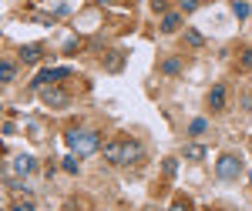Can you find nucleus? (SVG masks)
<instances>
[{
	"instance_id": "obj_13",
	"label": "nucleus",
	"mask_w": 252,
	"mask_h": 211,
	"mask_svg": "<svg viewBox=\"0 0 252 211\" xmlns=\"http://www.w3.org/2000/svg\"><path fill=\"white\" fill-rule=\"evenodd\" d=\"M161 71H165V74H178V71H182V60H178V57H168L165 64H161Z\"/></svg>"
},
{
	"instance_id": "obj_8",
	"label": "nucleus",
	"mask_w": 252,
	"mask_h": 211,
	"mask_svg": "<svg viewBox=\"0 0 252 211\" xmlns=\"http://www.w3.org/2000/svg\"><path fill=\"white\" fill-rule=\"evenodd\" d=\"M14 171L17 174H31L34 171V158H31V154H17V158H14Z\"/></svg>"
},
{
	"instance_id": "obj_4",
	"label": "nucleus",
	"mask_w": 252,
	"mask_h": 211,
	"mask_svg": "<svg viewBox=\"0 0 252 211\" xmlns=\"http://www.w3.org/2000/svg\"><path fill=\"white\" fill-rule=\"evenodd\" d=\"M71 74V71H67V67H54V71H40L37 74V80H34V87H47V84H54V80H64V77Z\"/></svg>"
},
{
	"instance_id": "obj_12",
	"label": "nucleus",
	"mask_w": 252,
	"mask_h": 211,
	"mask_svg": "<svg viewBox=\"0 0 252 211\" xmlns=\"http://www.w3.org/2000/svg\"><path fill=\"white\" fill-rule=\"evenodd\" d=\"M0 80H3V84H10V80H14V64H10V60H3V64H0Z\"/></svg>"
},
{
	"instance_id": "obj_22",
	"label": "nucleus",
	"mask_w": 252,
	"mask_h": 211,
	"mask_svg": "<svg viewBox=\"0 0 252 211\" xmlns=\"http://www.w3.org/2000/svg\"><path fill=\"white\" fill-rule=\"evenodd\" d=\"M97 3H104V7H108V3H115V0H97Z\"/></svg>"
},
{
	"instance_id": "obj_20",
	"label": "nucleus",
	"mask_w": 252,
	"mask_h": 211,
	"mask_svg": "<svg viewBox=\"0 0 252 211\" xmlns=\"http://www.w3.org/2000/svg\"><path fill=\"white\" fill-rule=\"evenodd\" d=\"M175 168H178V161H175V158H168V161H165V174H175Z\"/></svg>"
},
{
	"instance_id": "obj_16",
	"label": "nucleus",
	"mask_w": 252,
	"mask_h": 211,
	"mask_svg": "<svg viewBox=\"0 0 252 211\" xmlns=\"http://www.w3.org/2000/svg\"><path fill=\"white\" fill-rule=\"evenodd\" d=\"M202 131H205V117H195L192 128H189V134H202Z\"/></svg>"
},
{
	"instance_id": "obj_19",
	"label": "nucleus",
	"mask_w": 252,
	"mask_h": 211,
	"mask_svg": "<svg viewBox=\"0 0 252 211\" xmlns=\"http://www.w3.org/2000/svg\"><path fill=\"white\" fill-rule=\"evenodd\" d=\"M195 7H198V0H182V10H185V14H192Z\"/></svg>"
},
{
	"instance_id": "obj_15",
	"label": "nucleus",
	"mask_w": 252,
	"mask_h": 211,
	"mask_svg": "<svg viewBox=\"0 0 252 211\" xmlns=\"http://www.w3.org/2000/svg\"><path fill=\"white\" fill-rule=\"evenodd\" d=\"M235 17H239V20L249 17V3H246V0H239V3H235Z\"/></svg>"
},
{
	"instance_id": "obj_7",
	"label": "nucleus",
	"mask_w": 252,
	"mask_h": 211,
	"mask_svg": "<svg viewBox=\"0 0 252 211\" xmlns=\"http://www.w3.org/2000/svg\"><path fill=\"white\" fill-rule=\"evenodd\" d=\"M209 107H212V111H222V107H225V87H222V84H215L212 91H209Z\"/></svg>"
},
{
	"instance_id": "obj_21",
	"label": "nucleus",
	"mask_w": 252,
	"mask_h": 211,
	"mask_svg": "<svg viewBox=\"0 0 252 211\" xmlns=\"http://www.w3.org/2000/svg\"><path fill=\"white\" fill-rule=\"evenodd\" d=\"M14 211H34V205H31V201H17V205H14Z\"/></svg>"
},
{
	"instance_id": "obj_18",
	"label": "nucleus",
	"mask_w": 252,
	"mask_h": 211,
	"mask_svg": "<svg viewBox=\"0 0 252 211\" xmlns=\"http://www.w3.org/2000/svg\"><path fill=\"white\" fill-rule=\"evenodd\" d=\"M239 64H242V71H252V51H246V54H242V60H239Z\"/></svg>"
},
{
	"instance_id": "obj_3",
	"label": "nucleus",
	"mask_w": 252,
	"mask_h": 211,
	"mask_svg": "<svg viewBox=\"0 0 252 211\" xmlns=\"http://www.w3.org/2000/svg\"><path fill=\"white\" fill-rule=\"evenodd\" d=\"M239 171H242V161H239L235 154H222V158H219V164H215V174H219L222 181H235Z\"/></svg>"
},
{
	"instance_id": "obj_23",
	"label": "nucleus",
	"mask_w": 252,
	"mask_h": 211,
	"mask_svg": "<svg viewBox=\"0 0 252 211\" xmlns=\"http://www.w3.org/2000/svg\"><path fill=\"white\" fill-rule=\"evenodd\" d=\"M249 181H252V174H249Z\"/></svg>"
},
{
	"instance_id": "obj_5",
	"label": "nucleus",
	"mask_w": 252,
	"mask_h": 211,
	"mask_svg": "<svg viewBox=\"0 0 252 211\" xmlns=\"http://www.w3.org/2000/svg\"><path fill=\"white\" fill-rule=\"evenodd\" d=\"M40 97H44V104H51V107H64L67 104V94L64 91H58V87H40Z\"/></svg>"
},
{
	"instance_id": "obj_1",
	"label": "nucleus",
	"mask_w": 252,
	"mask_h": 211,
	"mask_svg": "<svg viewBox=\"0 0 252 211\" xmlns=\"http://www.w3.org/2000/svg\"><path fill=\"white\" fill-rule=\"evenodd\" d=\"M101 154H104L108 164H135V161H141L145 151H141L138 141H108L101 148Z\"/></svg>"
},
{
	"instance_id": "obj_2",
	"label": "nucleus",
	"mask_w": 252,
	"mask_h": 211,
	"mask_svg": "<svg viewBox=\"0 0 252 211\" xmlns=\"http://www.w3.org/2000/svg\"><path fill=\"white\" fill-rule=\"evenodd\" d=\"M64 141H67V148L78 154V158L94 154L97 148H101V137H97V131H91V128H71V131L64 134Z\"/></svg>"
},
{
	"instance_id": "obj_10",
	"label": "nucleus",
	"mask_w": 252,
	"mask_h": 211,
	"mask_svg": "<svg viewBox=\"0 0 252 211\" xmlns=\"http://www.w3.org/2000/svg\"><path fill=\"white\" fill-rule=\"evenodd\" d=\"M185 44H189V47H202V44H205V37H202L198 30H185Z\"/></svg>"
},
{
	"instance_id": "obj_14",
	"label": "nucleus",
	"mask_w": 252,
	"mask_h": 211,
	"mask_svg": "<svg viewBox=\"0 0 252 211\" xmlns=\"http://www.w3.org/2000/svg\"><path fill=\"white\" fill-rule=\"evenodd\" d=\"M172 211H192V201H189V198H175Z\"/></svg>"
},
{
	"instance_id": "obj_17",
	"label": "nucleus",
	"mask_w": 252,
	"mask_h": 211,
	"mask_svg": "<svg viewBox=\"0 0 252 211\" xmlns=\"http://www.w3.org/2000/svg\"><path fill=\"white\" fill-rule=\"evenodd\" d=\"M64 171H78V154H71V158H64Z\"/></svg>"
},
{
	"instance_id": "obj_6",
	"label": "nucleus",
	"mask_w": 252,
	"mask_h": 211,
	"mask_svg": "<svg viewBox=\"0 0 252 211\" xmlns=\"http://www.w3.org/2000/svg\"><path fill=\"white\" fill-rule=\"evenodd\" d=\"M40 57H44L40 44H27V47H20V60H24V64H37Z\"/></svg>"
},
{
	"instance_id": "obj_11",
	"label": "nucleus",
	"mask_w": 252,
	"mask_h": 211,
	"mask_svg": "<svg viewBox=\"0 0 252 211\" xmlns=\"http://www.w3.org/2000/svg\"><path fill=\"white\" fill-rule=\"evenodd\" d=\"M185 158H189V161H202V158H205V148H198V144H189V148H185Z\"/></svg>"
},
{
	"instance_id": "obj_9",
	"label": "nucleus",
	"mask_w": 252,
	"mask_h": 211,
	"mask_svg": "<svg viewBox=\"0 0 252 211\" xmlns=\"http://www.w3.org/2000/svg\"><path fill=\"white\" fill-rule=\"evenodd\" d=\"M178 24H182V17H178V14H168V17L161 20V30H165V34H175Z\"/></svg>"
}]
</instances>
